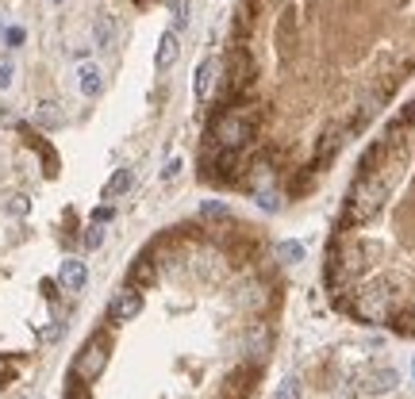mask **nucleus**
Instances as JSON below:
<instances>
[{
	"label": "nucleus",
	"instance_id": "nucleus-1",
	"mask_svg": "<svg viewBox=\"0 0 415 399\" xmlns=\"http://www.w3.org/2000/svg\"><path fill=\"white\" fill-rule=\"evenodd\" d=\"M212 139L223 154H235L246 139H250V119L239 116V112H223V116L212 123Z\"/></svg>",
	"mask_w": 415,
	"mask_h": 399
},
{
	"label": "nucleus",
	"instance_id": "nucleus-2",
	"mask_svg": "<svg viewBox=\"0 0 415 399\" xmlns=\"http://www.w3.org/2000/svg\"><path fill=\"white\" fill-rule=\"evenodd\" d=\"M104 365H108V338L92 334L89 342H85V349L77 354V361H73V373L81 376V380H97V376L104 373Z\"/></svg>",
	"mask_w": 415,
	"mask_h": 399
},
{
	"label": "nucleus",
	"instance_id": "nucleus-3",
	"mask_svg": "<svg viewBox=\"0 0 415 399\" xmlns=\"http://www.w3.org/2000/svg\"><path fill=\"white\" fill-rule=\"evenodd\" d=\"M58 280H62L65 292H81L85 284H89V265L81 258H65L62 269H58Z\"/></svg>",
	"mask_w": 415,
	"mask_h": 399
},
{
	"label": "nucleus",
	"instance_id": "nucleus-4",
	"mask_svg": "<svg viewBox=\"0 0 415 399\" xmlns=\"http://www.w3.org/2000/svg\"><path fill=\"white\" fill-rule=\"evenodd\" d=\"M77 89H81V96L97 100L104 92V70L97 62H81L77 65Z\"/></svg>",
	"mask_w": 415,
	"mask_h": 399
},
{
	"label": "nucleus",
	"instance_id": "nucleus-5",
	"mask_svg": "<svg viewBox=\"0 0 415 399\" xmlns=\"http://www.w3.org/2000/svg\"><path fill=\"white\" fill-rule=\"evenodd\" d=\"M143 311V296L139 292H119L116 300H112V307H108V319L112 323H131Z\"/></svg>",
	"mask_w": 415,
	"mask_h": 399
},
{
	"label": "nucleus",
	"instance_id": "nucleus-6",
	"mask_svg": "<svg viewBox=\"0 0 415 399\" xmlns=\"http://www.w3.org/2000/svg\"><path fill=\"white\" fill-rule=\"evenodd\" d=\"M177 54H181V39H177V31H165L162 43H158V54H154V65H158V70H170V65L177 62Z\"/></svg>",
	"mask_w": 415,
	"mask_h": 399
},
{
	"label": "nucleus",
	"instance_id": "nucleus-7",
	"mask_svg": "<svg viewBox=\"0 0 415 399\" xmlns=\"http://www.w3.org/2000/svg\"><path fill=\"white\" fill-rule=\"evenodd\" d=\"M212 81H216V62L204 58V62L196 65V73H192V92H196V100H204L208 92H212Z\"/></svg>",
	"mask_w": 415,
	"mask_h": 399
},
{
	"label": "nucleus",
	"instance_id": "nucleus-8",
	"mask_svg": "<svg viewBox=\"0 0 415 399\" xmlns=\"http://www.w3.org/2000/svg\"><path fill=\"white\" fill-rule=\"evenodd\" d=\"M131 185H135V173H131V169H116L112 181L104 185V200H119V196H127V192H131Z\"/></svg>",
	"mask_w": 415,
	"mask_h": 399
},
{
	"label": "nucleus",
	"instance_id": "nucleus-9",
	"mask_svg": "<svg viewBox=\"0 0 415 399\" xmlns=\"http://www.w3.org/2000/svg\"><path fill=\"white\" fill-rule=\"evenodd\" d=\"M35 123L43 127V131H58V127L65 123V116H62V108H58L54 100H46V104H39V112H35Z\"/></svg>",
	"mask_w": 415,
	"mask_h": 399
},
{
	"label": "nucleus",
	"instance_id": "nucleus-10",
	"mask_svg": "<svg viewBox=\"0 0 415 399\" xmlns=\"http://www.w3.org/2000/svg\"><path fill=\"white\" fill-rule=\"evenodd\" d=\"M92 35H97V46L100 50H108L112 39H116V27H112L108 16H97V23H92Z\"/></svg>",
	"mask_w": 415,
	"mask_h": 399
},
{
	"label": "nucleus",
	"instance_id": "nucleus-11",
	"mask_svg": "<svg viewBox=\"0 0 415 399\" xmlns=\"http://www.w3.org/2000/svg\"><path fill=\"white\" fill-rule=\"evenodd\" d=\"M277 258L281 261H304V242H281Z\"/></svg>",
	"mask_w": 415,
	"mask_h": 399
},
{
	"label": "nucleus",
	"instance_id": "nucleus-12",
	"mask_svg": "<svg viewBox=\"0 0 415 399\" xmlns=\"http://www.w3.org/2000/svg\"><path fill=\"white\" fill-rule=\"evenodd\" d=\"M277 399H304V388H300L296 376H289V380L277 388Z\"/></svg>",
	"mask_w": 415,
	"mask_h": 399
},
{
	"label": "nucleus",
	"instance_id": "nucleus-13",
	"mask_svg": "<svg viewBox=\"0 0 415 399\" xmlns=\"http://www.w3.org/2000/svg\"><path fill=\"white\" fill-rule=\"evenodd\" d=\"M100 246H104V227L92 223L89 231H85V249H100Z\"/></svg>",
	"mask_w": 415,
	"mask_h": 399
},
{
	"label": "nucleus",
	"instance_id": "nucleus-14",
	"mask_svg": "<svg viewBox=\"0 0 415 399\" xmlns=\"http://www.w3.org/2000/svg\"><path fill=\"white\" fill-rule=\"evenodd\" d=\"M246 349H250V357H262V354H265V334H262V330H250V338H246Z\"/></svg>",
	"mask_w": 415,
	"mask_h": 399
},
{
	"label": "nucleus",
	"instance_id": "nucleus-15",
	"mask_svg": "<svg viewBox=\"0 0 415 399\" xmlns=\"http://www.w3.org/2000/svg\"><path fill=\"white\" fill-rule=\"evenodd\" d=\"M28 196H8V204H4V212H12V215H28Z\"/></svg>",
	"mask_w": 415,
	"mask_h": 399
},
{
	"label": "nucleus",
	"instance_id": "nucleus-16",
	"mask_svg": "<svg viewBox=\"0 0 415 399\" xmlns=\"http://www.w3.org/2000/svg\"><path fill=\"white\" fill-rule=\"evenodd\" d=\"M12 77H16V65H12V58H0V89H8Z\"/></svg>",
	"mask_w": 415,
	"mask_h": 399
},
{
	"label": "nucleus",
	"instance_id": "nucleus-17",
	"mask_svg": "<svg viewBox=\"0 0 415 399\" xmlns=\"http://www.w3.org/2000/svg\"><path fill=\"white\" fill-rule=\"evenodd\" d=\"M23 39H28V31H23V27H8V31H4V43H8L12 50H16V46H23Z\"/></svg>",
	"mask_w": 415,
	"mask_h": 399
},
{
	"label": "nucleus",
	"instance_id": "nucleus-18",
	"mask_svg": "<svg viewBox=\"0 0 415 399\" xmlns=\"http://www.w3.org/2000/svg\"><path fill=\"white\" fill-rule=\"evenodd\" d=\"M112 215H116V212H112V204H104V207H97V212H92V223H100V227H104Z\"/></svg>",
	"mask_w": 415,
	"mask_h": 399
},
{
	"label": "nucleus",
	"instance_id": "nucleus-19",
	"mask_svg": "<svg viewBox=\"0 0 415 399\" xmlns=\"http://www.w3.org/2000/svg\"><path fill=\"white\" fill-rule=\"evenodd\" d=\"M177 173H181V158H170V161H165V169H162V181L177 177Z\"/></svg>",
	"mask_w": 415,
	"mask_h": 399
},
{
	"label": "nucleus",
	"instance_id": "nucleus-20",
	"mask_svg": "<svg viewBox=\"0 0 415 399\" xmlns=\"http://www.w3.org/2000/svg\"><path fill=\"white\" fill-rule=\"evenodd\" d=\"M173 12H177V27L189 19V4H185V0H173Z\"/></svg>",
	"mask_w": 415,
	"mask_h": 399
},
{
	"label": "nucleus",
	"instance_id": "nucleus-21",
	"mask_svg": "<svg viewBox=\"0 0 415 399\" xmlns=\"http://www.w3.org/2000/svg\"><path fill=\"white\" fill-rule=\"evenodd\" d=\"M58 334H62V327H46V330H43V338H46V342H54Z\"/></svg>",
	"mask_w": 415,
	"mask_h": 399
},
{
	"label": "nucleus",
	"instance_id": "nucleus-22",
	"mask_svg": "<svg viewBox=\"0 0 415 399\" xmlns=\"http://www.w3.org/2000/svg\"><path fill=\"white\" fill-rule=\"evenodd\" d=\"M54 4H58V0H54Z\"/></svg>",
	"mask_w": 415,
	"mask_h": 399
}]
</instances>
